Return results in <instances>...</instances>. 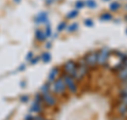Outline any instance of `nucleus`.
<instances>
[{"instance_id":"nucleus-1","label":"nucleus","mask_w":127,"mask_h":120,"mask_svg":"<svg viewBox=\"0 0 127 120\" xmlns=\"http://www.w3.org/2000/svg\"><path fill=\"white\" fill-rule=\"evenodd\" d=\"M88 69H89V66L87 65V63L84 59H82L81 61L78 62L77 66H76V69H75L74 73L72 74L73 79L75 80V81H81V80H83V78L85 77V75L87 74V72H88Z\"/></svg>"},{"instance_id":"nucleus-2","label":"nucleus","mask_w":127,"mask_h":120,"mask_svg":"<svg viewBox=\"0 0 127 120\" xmlns=\"http://www.w3.org/2000/svg\"><path fill=\"white\" fill-rule=\"evenodd\" d=\"M51 87V90L54 91V93H56L58 95H64L65 94V91L67 89V86H66V83H65V80L64 78H57L56 80L54 81V83L52 85H50Z\"/></svg>"},{"instance_id":"nucleus-3","label":"nucleus","mask_w":127,"mask_h":120,"mask_svg":"<svg viewBox=\"0 0 127 120\" xmlns=\"http://www.w3.org/2000/svg\"><path fill=\"white\" fill-rule=\"evenodd\" d=\"M41 94V97L43 99V102H45V104L49 107H54L56 105V99L53 96V94H51L50 90H47V91H40Z\"/></svg>"},{"instance_id":"nucleus-4","label":"nucleus","mask_w":127,"mask_h":120,"mask_svg":"<svg viewBox=\"0 0 127 120\" xmlns=\"http://www.w3.org/2000/svg\"><path fill=\"white\" fill-rule=\"evenodd\" d=\"M97 55H98L97 51H91V52L87 53L84 58L87 65L89 67H95L96 65H98L97 64Z\"/></svg>"},{"instance_id":"nucleus-5","label":"nucleus","mask_w":127,"mask_h":120,"mask_svg":"<svg viewBox=\"0 0 127 120\" xmlns=\"http://www.w3.org/2000/svg\"><path fill=\"white\" fill-rule=\"evenodd\" d=\"M64 80H65V83H66V86L71 93H75L77 90V85H76V81L73 79L72 75H69V74H66L63 75Z\"/></svg>"},{"instance_id":"nucleus-6","label":"nucleus","mask_w":127,"mask_h":120,"mask_svg":"<svg viewBox=\"0 0 127 120\" xmlns=\"http://www.w3.org/2000/svg\"><path fill=\"white\" fill-rule=\"evenodd\" d=\"M109 53H110V51L107 49V48H103L100 52H98V55H97V64L98 65H101V66L105 65L109 59Z\"/></svg>"},{"instance_id":"nucleus-7","label":"nucleus","mask_w":127,"mask_h":120,"mask_svg":"<svg viewBox=\"0 0 127 120\" xmlns=\"http://www.w3.org/2000/svg\"><path fill=\"white\" fill-rule=\"evenodd\" d=\"M76 66H77V64L74 61H68L65 65H64V71H65L66 74L72 75L74 73L75 69H76Z\"/></svg>"},{"instance_id":"nucleus-8","label":"nucleus","mask_w":127,"mask_h":120,"mask_svg":"<svg viewBox=\"0 0 127 120\" xmlns=\"http://www.w3.org/2000/svg\"><path fill=\"white\" fill-rule=\"evenodd\" d=\"M30 112H32V113H37V114H42L43 113V103H39V102L34 101L30 107Z\"/></svg>"},{"instance_id":"nucleus-9","label":"nucleus","mask_w":127,"mask_h":120,"mask_svg":"<svg viewBox=\"0 0 127 120\" xmlns=\"http://www.w3.org/2000/svg\"><path fill=\"white\" fill-rule=\"evenodd\" d=\"M118 78L120 79L121 81H125L127 79V66H123V68H121V69L118 71Z\"/></svg>"},{"instance_id":"nucleus-10","label":"nucleus","mask_w":127,"mask_h":120,"mask_svg":"<svg viewBox=\"0 0 127 120\" xmlns=\"http://www.w3.org/2000/svg\"><path fill=\"white\" fill-rule=\"evenodd\" d=\"M58 73H59V69L57 67H55V68H53L52 70L50 71V73H49V82H53V81H55V79H57V77H58Z\"/></svg>"},{"instance_id":"nucleus-11","label":"nucleus","mask_w":127,"mask_h":120,"mask_svg":"<svg viewBox=\"0 0 127 120\" xmlns=\"http://www.w3.org/2000/svg\"><path fill=\"white\" fill-rule=\"evenodd\" d=\"M48 20V15L47 13H40L39 15H37V17L35 18V21L40 23V22H46Z\"/></svg>"},{"instance_id":"nucleus-12","label":"nucleus","mask_w":127,"mask_h":120,"mask_svg":"<svg viewBox=\"0 0 127 120\" xmlns=\"http://www.w3.org/2000/svg\"><path fill=\"white\" fill-rule=\"evenodd\" d=\"M117 110L121 115H125L126 111H127V105H125L124 103H122V102H119L118 106H117Z\"/></svg>"},{"instance_id":"nucleus-13","label":"nucleus","mask_w":127,"mask_h":120,"mask_svg":"<svg viewBox=\"0 0 127 120\" xmlns=\"http://www.w3.org/2000/svg\"><path fill=\"white\" fill-rule=\"evenodd\" d=\"M46 34L43 33L42 31H40V30H37L36 31V38L38 39V41H40V42H43L46 39Z\"/></svg>"},{"instance_id":"nucleus-14","label":"nucleus","mask_w":127,"mask_h":120,"mask_svg":"<svg viewBox=\"0 0 127 120\" xmlns=\"http://www.w3.org/2000/svg\"><path fill=\"white\" fill-rule=\"evenodd\" d=\"M41 60L45 63H48V62H50V60H51V55L49 52H45L42 55H41Z\"/></svg>"},{"instance_id":"nucleus-15","label":"nucleus","mask_w":127,"mask_h":120,"mask_svg":"<svg viewBox=\"0 0 127 120\" xmlns=\"http://www.w3.org/2000/svg\"><path fill=\"white\" fill-rule=\"evenodd\" d=\"M119 7H120V4H119V2H112L110 4V10L111 11H117Z\"/></svg>"},{"instance_id":"nucleus-16","label":"nucleus","mask_w":127,"mask_h":120,"mask_svg":"<svg viewBox=\"0 0 127 120\" xmlns=\"http://www.w3.org/2000/svg\"><path fill=\"white\" fill-rule=\"evenodd\" d=\"M120 102L124 103L125 105H127V95H125V94H121V97H120Z\"/></svg>"},{"instance_id":"nucleus-17","label":"nucleus","mask_w":127,"mask_h":120,"mask_svg":"<svg viewBox=\"0 0 127 120\" xmlns=\"http://www.w3.org/2000/svg\"><path fill=\"white\" fill-rule=\"evenodd\" d=\"M76 16H77V11H76V10H74V11H71L70 13L68 14V16H67V18L71 19V18H74V17H76Z\"/></svg>"},{"instance_id":"nucleus-18","label":"nucleus","mask_w":127,"mask_h":120,"mask_svg":"<svg viewBox=\"0 0 127 120\" xmlns=\"http://www.w3.org/2000/svg\"><path fill=\"white\" fill-rule=\"evenodd\" d=\"M87 5L89 6V9H94V7L96 6V3H95V1H93V0H88V1H87Z\"/></svg>"},{"instance_id":"nucleus-19","label":"nucleus","mask_w":127,"mask_h":120,"mask_svg":"<svg viewBox=\"0 0 127 120\" xmlns=\"http://www.w3.org/2000/svg\"><path fill=\"white\" fill-rule=\"evenodd\" d=\"M101 19H102V20H110V19H111V15L108 14V13L103 14L102 17H101Z\"/></svg>"},{"instance_id":"nucleus-20","label":"nucleus","mask_w":127,"mask_h":120,"mask_svg":"<svg viewBox=\"0 0 127 120\" xmlns=\"http://www.w3.org/2000/svg\"><path fill=\"white\" fill-rule=\"evenodd\" d=\"M85 5V2H83V1H77L76 3H75V6H76V9H83Z\"/></svg>"},{"instance_id":"nucleus-21","label":"nucleus","mask_w":127,"mask_h":120,"mask_svg":"<svg viewBox=\"0 0 127 120\" xmlns=\"http://www.w3.org/2000/svg\"><path fill=\"white\" fill-rule=\"evenodd\" d=\"M46 36L47 37H49V36H51V27H50V25H47V28H46Z\"/></svg>"},{"instance_id":"nucleus-22","label":"nucleus","mask_w":127,"mask_h":120,"mask_svg":"<svg viewBox=\"0 0 127 120\" xmlns=\"http://www.w3.org/2000/svg\"><path fill=\"white\" fill-rule=\"evenodd\" d=\"M34 120H49V119L45 118L41 114H38V115H36V116H34Z\"/></svg>"},{"instance_id":"nucleus-23","label":"nucleus","mask_w":127,"mask_h":120,"mask_svg":"<svg viewBox=\"0 0 127 120\" xmlns=\"http://www.w3.org/2000/svg\"><path fill=\"white\" fill-rule=\"evenodd\" d=\"M85 25L87 27H92L93 26V21L91 20V19H86V20H85Z\"/></svg>"},{"instance_id":"nucleus-24","label":"nucleus","mask_w":127,"mask_h":120,"mask_svg":"<svg viewBox=\"0 0 127 120\" xmlns=\"http://www.w3.org/2000/svg\"><path fill=\"white\" fill-rule=\"evenodd\" d=\"M122 90H121V94H125L127 95V84H123L122 85Z\"/></svg>"},{"instance_id":"nucleus-25","label":"nucleus","mask_w":127,"mask_h":120,"mask_svg":"<svg viewBox=\"0 0 127 120\" xmlns=\"http://www.w3.org/2000/svg\"><path fill=\"white\" fill-rule=\"evenodd\" d=\"M76 29H77V23H73V25L69 27V31H75Z\"/></svg>"},{"instance_id":"nucleus-26","label":"nucleus","mask_w":127,"mask_h":120,"mask_svg":"<svg viewBox=\"0 0 127 120\" xmlns=\"http://www.w3.org/2000/svg\"><path fill=\"white\" fill-rule=\"evenodd\" d=\"M65 27H66V23L65 22H62L61 25L58 26V31H62L63 29H65Z\"/></svg>"},{"instance_id":"nucleus-27","label":"nucleus","mask_w":127,"mask_h":120,"mask_svg":"<svg viewBox=\"0 0 127 120\" xmlns=\"http://www.w3.org/2000/svg\"><path fill=\"white\" fill-rule=\"evenodd\" d=\"M25 120H34V116L33 115H27L25 117Z\"/></svg>"},{"instance_id":"nucleus-28","label":"nucleus","mask_w":127,"mask_h":120,"mask_svg":"<svg viewBox=\"0 0 127 120\" xmlns=\"http://www.w3.org/2000/svg\"><path fill=\"white\" fill-rule=\"evenodd\" d=\"M28 99H29V98H28L27 96H23V97H21V98H20L21 102H27V101H28Z\"/></svg>"},{"instance_id":"nucleus-29","label":"nucleus","mask_w":127,"mask_h":120,"mask_svg":"<svg viewBox=\"0 0 127 120\" xmlns=\"http://www.w3.org/2000/svg\"><path fill=\"white\" fill-rule=\"evenodd\" d=\"M32 57H33V54H32V53L30 52L29 54H28V57H27V60H28V61H31V59H32Z\"/></svg>"},{"instance_id":"nucleus-30","label":"nucleus","mask_w":127,"mask_h":120,"mask_svg":"<svg viewBox=\"0 0 127 120\" xmlns=\"http://www.w3.org/2000/svg\"><path fill=\"white\" fill-rule=\"evenodd\" d=\"M121 61L123 62V64H124V66H127V57L124 60H121Z\"/></svg>"},{"instance_id":"nucleus-31","label":"nucleus","mask_w":127,"mask_h":120,"mask_svg":"<svg viewBox=\"0 0 127 120\" xmlns=\"http://www.w3.org/2000/svg\"><path fill=\"white\" fill-rule=\"evenodd\" d=\"M38 60H39L38 58H35V59H33V60H32V61H31V63H32V64H35V63H36V62L38 61Z\"/></svg>"},{"instance_id":"nucleus-32","label":"nucleus","mask_w":127,"mask_h":120,"mask_svg":"<svg viewBox=\"0 0 127 120\" xmlns=\"http://www.w3.org/2000/svg\"><path fill=\"white\" fill-rule=\"evenodd\" d=\"M123 84H127V79L125 80V81H122V85H123Z\"/></svg>"},{"instance_id":"nucleus-33","label":"nucleus","mask_w":127,"mask_h":120,"mask_svg":"<svg viewBox=\"0 0 127 120\" xmlns=\"http://www.w3.org/2000/svg\"><path fill=\"white\" fill-rule=\"evenodd\" d=\"M15 1H16V2H19V1H20V0H15Z\"/></svg>"},{"instance_id":"nucleus-34","label":"nucleus","mask_w":127,"mask_h":120,"mask_svg":"<svg viewBox=\"0 0 127 120\" xmlns=\"http://www.w3.org/2000/svg\"><path fill=\"white\" fill-rule=\"evenodd\" d=\"M125 116H126V117H127V111H126V113H125Z\"/></svg>"},{"instance_id":"nucleus-35","label":"nucleus","mask_w":127,"mask_h":120,"mask_svg":"<svg viewBox=\"0 0 127 120\" xmlns=\"http://www.w3.org/2000/svg\"><path fill=\"white\" fill-rule=\"evenodd\" d=\"M105 1H108V0H105Z\"/></svg>"},{"instance_id":"nucleus-36","label":"nucleus","mask_w":127,"mask_h":120,"mask_svg":"<svg viewBox=\"0 0 127 120\" xmlns=\"http://www.w3.org/2000/svg\"><path fill=\"white\" fill-rule=\"evenodd\" d=\"M126 33H127V30H126Z\"/></svg>"},{"instance_id":"nucleus-37","label":"nucleus","mask_w":127,"mask_h":120,"mask_svg":"<svg viewBox=\"0 0 127 120\" xmlns=\"http://www.w3.org/2000/svg\"><path fill=\"white\" fill-rule=\"evenodd\" d=\"M126 7H127V6H126Z\"/></svg>"}]
</instances>
